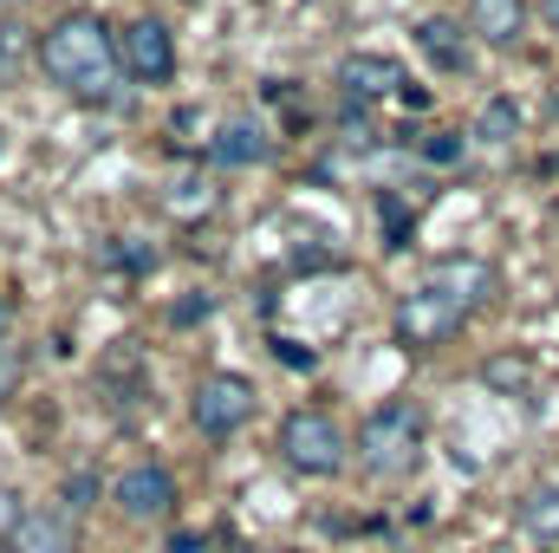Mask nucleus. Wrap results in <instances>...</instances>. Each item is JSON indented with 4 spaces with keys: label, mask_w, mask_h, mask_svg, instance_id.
Here are the masks:
<instances>
[{
    "label": "nucleus",
    "mask_w": 559,
    "mask_h": 553,
    "mask_svg": "<svg viewBox=\"0 0 559 553\" xmlns=\"http://www.w3.org/2000/svg\"><path fill=\"white\" fill-rule=\"evenodd\" d=\"M13 553H72V515H66V508L26 515L20 534H13Z\"/></svg>",
    "instance_id": "9b49d317"
},
{
    "label": "nucleus",
    "mask_w": 559,
    "mask_h": 553,
    "mask_svg": "<svg viewBox=\"0 0 559 553\" xmlns=\"http://www.w3.org/2000/svg\"><path fill=\"white\" fill-rule=\"evenodd\" d=\"M468 33L488 46H514L527 33V0H468Z\"/></svg>",
    "instance_id": "9d476101"
},
{
    "label": "nucleus",
    "mask_w": 559,
    "mask_h": 553,
    "mask_svg": "<svg viewBox=\"0 0 559 553\" xmlns=\"http://www.w3.org/2000/svg\"><path fill=\"white\" fill-rule=\"evenodd\" d=\"M118 66H124L138 85H169V72H176V39H169V26L150 20V13H138V20L118 33Z\"/></svg>",
    "instance_id": "423d86ee"
},
{
    "label": "nucleus",
    "mask_w": 559,
    "mask_h": 553,
    "mask_svg": "<svg viewBox=\"0 0 559 553\" xmlns=\"http://www.w3.org/2000/svg\"><path fill=\"white\" fill-rule=\"evenodd\" d=\"M423 156H429V163H455V156H462V143H455V131H436V138L423 143Z\"/></svg>",
    "instance_id": "f3484780"
},
{
    "label": "nucleus",
    "mask_w": 559,
    "mask_h": 553,
    "mask_svg": "<svg viewBox=\"0 0 559 553\" xmlns=\"http://www.w3.org/2000/svg\"><path fill=\"white\" fill-rule=\"evenodd\" d=\"M0 150H7V131H0Z\"/></svg>",
    "instance_id": "aec40b11"
},
{
    "label": "nucleus",
    "mask_w": 559,
    "mask_h": 553,
    "mask_svg": "<svg viewBox=\"0 0 559 553\" xmlns=\"http://www.w3.org/2000/svg\"><path fill=\"white\" fill-rule=\"evenodd\" d=\"M514 131V105H488L481 111V138H508Z\"/></svg>",
    "instance_id": "2eb2a0df"
},
{
    "label": "nucleus",
    "mask_w": 559,
    "mask_h": 553,
    "mask_svg": "<svg viewBox=\"0 0 559 553\" xmlns=\"http://www.w3.org/2000/svg\"><path fill=\"white\" fill-rule=\"evenodd\" d=\"M417 456H423V411L417 404L391 398V404H378V411L358 423V462L371 475H411Z\"/></svg>",
    "instance_id": "7ed1b4c3"
},
{
    "label": "nucleus",
    "mask_w": 559,
    "mask_h": 553,
    "mask_svg": "<svg viewBox=\"0 0 559 553\" xmlns=\"http://www.w3.org/2000/svg\"><path fill=\"white\" fill-rule=\"evenodd\" d=\"M118 508H124L131 521H163V515L176 508V482H169V469H156V462L124 469V475H118Z\"/></svg>",
    "instance_id": "0eeeda50"
},
{
    "label": "nucleus",
    "mask_w": 559,
    "mask_h": 553,
    "mask_svg": "<svg viewBox=\"0 0 559 553\" xmlns=\"http://www.w3.org/2000/svg\"><path fill=\"white\" fill-rule=\"evenodd\" d=\"M20 521H26V508H20V495H7V489H0V548H13V534H20Z\"/></svg>",
    "instance_id": "4468645a"
},
{
    "label": "nucleus",
    "mask_w": 559,
    "mask_h": 553,
    "mask_svg": "<svg viewBox=\"0 0 559 553\" xmlns=\"http://www.w3.org/2000/svg\"><path fill=\"white\" fill-rule=\"evenodd\" d=\"M345 430H338V416L325 411H293L280 423V456L299 469V475H338L345 469Z\"/></svg>",
    "instance_id": "20e7f679"
},
{
    "label": "nucleus",
    "mask_w": 559,
    "mask_h": 553,
    "mask_svg": "<svg viewBox=\"0 0 559 553\" xmlns=\"http://www.w3.org/2000/svg\"><path fill=\"white\" fill-rule=\"evenodd\" d=\"M286 553H293V548H286Z\"/></svg>",
    "instance_id": "412c9836"
},
{
    "label": "nucleus",
    "mask_w": 559,
    "mask_h": 553,
    "mask_svg": "<svg viewBox=\"0 0 559 553\" xmlns=\"http://www.w3.org/2000/svg\"><path fill=\"white\" fill-rule=\"evenodd\" d=\"M488 286H495V274H488L481 261H442L417 293H404V306H397V339H404V345H442V339H455L462 319L488 299Z\"/></svg>",
    "instance_id": "f257e3e1"
},
{
    "label": "nucleus",
    "mask_w": 559,
    "mask_h": 553,
    "mask_svg": "<svg viewBox=\"0 0 559 553\" xmlns=\"http://www.w3.org/2000/svg\"><path fill=\"white\" fill-rule=\"evenodd\" d=\"M338 85H345V98H358V105H371V98H404V66L397 59H384V52H358V59H345L338 66Z\"/></svg>",
    "instance_id": "6e6552de"
},
{
    "label": "nucleus",
    "mask_w": 559,
    "mask_h": 553,
    "mask_svg": "<svg viewBox=\"0 0 559 553\" xmlns=\"http://www.w3.org/2000/svg\"><path fill=\"white\" fill-rule=\"evenodd\" d=\"M169 553H202V534H176V541H169Z\"/></svg>",
    "instance_id": "a211bd4d"
},
{
    "label": "nucleus",
    "mask_w": 559,
    "mask_h": 553,
    "mask_svg": "<svg viewBox=\"0 0 559 553\" xmlns=\"http://www.w3.org/2000/svg\"><path fill=\"white\" fill-rule=\"evenodd\" d=\"M39 66L52 85H66L72 98H105L118 79V33L98 13H66L59 26H46L39 39Z\"/></svg>",
    "instance_id": "f03ea898"
},
{
    "label": "nucleus",
    "mask_w": 559,
    "mask_h": 553,
    "mask_svg": "<svg viewBox=\"0 0 559 553\" xmlns=\"http://www.w3.org/2000/svg\"><path fill=\"white\" fill-rule=\"evenodd\" d=\"M0 319H7V293H0Z\"/></svg>",
    "instance_id": "6ab92c4d"
},
{
    "label": "nucleus",
    "mask_w": 559,
    "mask_h": 553,
    "mask_svg": "<svg viewBox=\"0 0 559 553\" xmlns=\"http://www.w3.org/2000/svg\"><path fill=\"white\" fill-rule=\"evenodd\" d=\"M13 391H20V352H13V345H0V404H7Z\"/></svg>",
    "instance_id": "dca6fc26"
},
{
    "label": "nucleus",
    "mask_w": 559,
    "mask_h": 553,
    "mask_svg": "<svg viewBox=\"0 0 559 553\" xmlns=\"http://www.w3.org/2000/svg\"><path fill=\"white\" fill-rule=\"evenodd\" d=\"M209 156L228 163V169H248V163H267V156H274V138H267L254 118H228V125L215 131V143H209Z\"/></svg>",
    "instance_id": "1a4fd4ad"
},
{
    "label": "nucleus",
    "mask_w": 559,
    "mask_h": 553,
    "mask_svg": "<svg viewBox=\"0 0 559 553\" xmlns=\"http://www.w3.org/2000/svg\"><path fill=\"white\" fill-rule=\"evenodd\" d=\"M521 521H527V534H534V541L559 548V489H534V495H527V508H521Z\"/></svg>",
    "instance_id": "ddd939ff"
},
{
    "label": "nucleus",
    "mask_w": 559,
    "mask_h": 553,
    "mask_svg": "<svg viewBox=\"0 0 559 553\" xmlns=\"http://www.w3.org/2000/svg\"><path fill=\"white\" fill-rule=\"evenodd\" d=\"M189 411H195V430H202V436H235V430L254 416V385L235 378V372H209V378L195 385Z\"/></svg>",
    "instance_id": "39448f33"
},
{
    "label": "nucleus",
    "mask_w": 559,
    "mask_h": 553,
    "mask_svg": "<svg viewBox=\"0 0 559 553\" xmlns=\"http://www.w3.org/2000/svg\"><path fill=\"white\" fill-rule=\"evenodd\" d=\"M417 46L436 59V66H442V72H462V66H468V46L455 39V26H449V20H423V26H417Z\"/></svg>",
    "instance_id": "f8f14e48"
}]
</instances>
